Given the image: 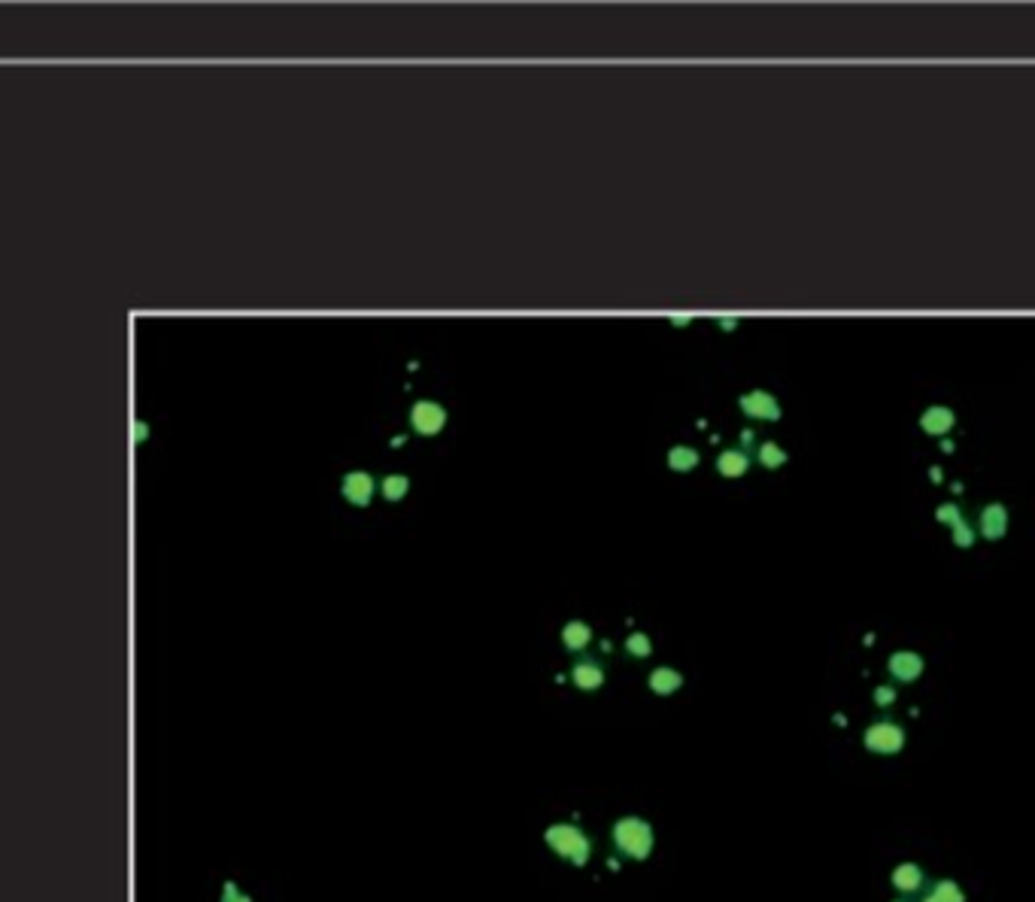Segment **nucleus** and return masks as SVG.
<instances>
[{
	"label": "nucleus",
	"instance_id": "obj_1",
	"mask_svg": "<svg viewBox=\"0 0 1035 902\" xmlns=\"http://www.w3.org/2000/svg\"><path fill=\"white\" fill-rule=\"evenodd\" d=\"M544 842L556 854V857L568 860L575 866H583L590 860V836L575 824H550L544 832Z\"/></svg>",
	"mask_w": 1035,
	"mask_h": 902
},
{
	"label": "nucleus",
	"instance_id": "obj_2",
	"mask_svg": "<svg viewBox=\"0 0 1035 902\" xmlns=\"http://www.w3.org/2000/svg\"><path fill=\"white\" fill-rule=\"evenodd\" d=\"M651 827H647L644 820H638V817H626V820H620V824L614 827V844H617V851L626 854V857L644 860L647 857V851H651Z\"/></svg>",
	"mask_w": 1035,
	"mask_h": 902
},
{
	"label": "nucleus",
	"instance_id": "obj_3",
	"mask_svg": "<svg viewBox=\"0 0 1035 902\" xmlns=\"http://www.w3.org/2000/svg\"><path fill=\"white\" fill-rule=\"evenodd\" d=\"M411 426L416 435H438L446 426V408L438 401H416L411 408Z\"/></svg>",
	"mask_w": 1035,
	"mask_h": 902
},
{
	"label": "nucleus",
	"instance_id": "obj_4",
	"mask_svg": "<svg viewBox=\"0 0 1035 902\" xmlns=\"http://www.w3.org/2000/svg\"><path fill=\"white\" fill-rule=\"evenodd\" d=\"M341 496L355 508H365L374 499V477L368 472H350L343 474L341 480Z\"/></svg>",
	"mask_w": 1035,
	"mask_h": 902
},
{
	"label": "nucleus",
	"instance_id": "obj_5",
	"mask_svg": "<svg viewBox=\"0 0 1035 902\" xmlns=\"http://www.w3.org/2000/svg\"><path fill=\"white\" fill-rule=\"evenodd\" d=\"M571 680H575L580 690H598L605 684V668L598 666L595 660H580L571 668Z\"/></svg>",
	"mask_w": 1035,
	"mask_h": 902
},
{
	"label": "nucleus",
	"instance_id": "obj_6",
	"mask_svg": "<svg viewBox=\"0 0 1035 902\" xmlns=\"http://www.w3.org/2000/svg\"><path fill=\"white\" fill-rule=\"evenodd\" d=\"M592 641V629L583 621H571L563 626V644L568 651H583Z\"/></svg>",
	"mask_w": 1035,
	"mask_h": 902
},
{
	"label": "nucleus",
	"instance_id": "obj_7",
	"mask_svg": "<svg viewBox=\"0 0 1035 902\" xmlns=\"http://www.w3.org/2000/svg\"><path fill=\"white\" fill-rule=\"evenodd\" d=\"M407 489H411V480H407L404 474H389V477H383L386 502H399V499L407 496Z\"/></svg>",
	"mask_w": 1035,
	"mask_h": 902
},
{
	"label": "nucleus",
	"instance_id": "obj_8",
	"mask_svg": "<svg viewBox=\"0 0 1035 902\" xmlns=\"http://www.w3.org/2000/svg\"><path fill=\"white\" fill-rule=\"evenodd\" d=\"M653 690H659V693H668V690H674V684H678V675L674 672H668V668H659V672H653Z\"/></svg>",
	"mask_w": 1035,
	"mask_h": 902
},
{
	"label": "nucleus",
	"instance_id": "obj_9",
	"mask_svg": "<svg viewBox=\"0 0 1035 902\" xmlns=\"http://www.w3.org/2000/svg\"><path fill=\"white\" fill-rule=\"evenodd\" d=\"M695 462L693 450H686V447H674L671 450V468H690Z\"/></svg>",
	"mask_w": 1035,
	"mask_h": 902
},
{
	"label": "nucleus",
	"instance_id": "obj_10",
	"mask_svg": "<svg viewBox=\"0 0 1035 902\" xmlns=\"http://www.w3.org/2000/svg\"><path fill=\"white\" fill-rule=\"evenodd\" d=\"M219 902H252V900L247 897V893H243V890L237 888L235 881H225L223 897H219Z\"/></svg>",
	"mask_w": 1035,
	"mask_h": 902
},
{
	"label": "nucleus",
	"instance_id": "obj_11",
	"mask_svg": "<svg viewBox=\"0 0 1035 902\" xmlns=\"http://www.w3.org/2000/svg\"><path fill=\"white\" fill-rule=\"evenodd\" d=\"M626 648H629V653H635V656H644V653L651 651V641L644 636H632L626 641Z\"/></svg>",
	"mask_w": 1035,
	"mask_h": 902
},
{
	"label": "nucleus",
	"instance_id": "obj_12",
	"mask_svg": "<svg viewBox=\"0 0 1035 902\" xmlns=\"http://www.w3.org/2000/svg\"><path fill=\"white\" fill-rule=\"evenodd\" d=\"M147 435H149V426H143V423H137V426H134V438H137V441H143Z\"/></svg>",
	"mask_w": 1035,
	"mask_h": 902
}]
</instances>
